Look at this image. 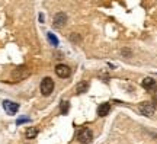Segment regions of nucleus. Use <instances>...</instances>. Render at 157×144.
Listing matches in <instances>:
<instances>
[{
  "mask_svg": "<svg viewBox=\"0 0 157 144\" xmlns=\"http://www.w3.org/2000/svg\"><path fill=\"white\" fill-rule=\"evenodd\" d=\"M52 90H54V80L51 77L42 79V82H41V93L44 96H50Z\"/></svg>",
  "mask_w": 157,
  "mask_h": 144,
  "instance_id": "f257e3e1",
  "label": "nucleus"
},
{
  "mask_svg": "<svg viewBox=\"0 0 157 144\" xmlns=\"http://www.w3.org/2000/svg\"><path fill=\"white\" fill-rule=\"evenodd\" d=\"M138 109H140V112L143 114V115L151 116L153 114H154L156 106H154V103H153V102H141L140 106H138Z\"/></svg>",
  "mask_w": 157,
  "mask_h": 144,
  "instance_id": "f03ea898",
  "label": "nucleus"
},
{
  "mask_svg": "<svg viewBox=\"0 0 157 144\" xmlns=\"http://www.w3.org/2000/svg\"><path fill=\"white\" fill-rule=\"evenodd\" d=\"M92 138H93V134H92V131H90L89 128H83V130H80V133H78V135H77V140L80 141V143H83V144L90 143Z\"/></svg>",
  "mask_w": 157,
  "mask_h": 144,
  "instance_id": "7ed1b4c3",
  "label": "nucleus"
},
{
  "mask_svg": "<svg viewBox=\"0 0 157 144\" xmlns=\"http://www.w3.org/2000/svg\"><path fill=\"white\" fill-rule=\"evenodd\" d=\"M70 73H71V70H70V67L66 66V64H58V66L56 67V74L58 77L66 79L70 76Z\"/></svg>",
  "mask_w": 157,
  "mask_h": 144,
  "instance_id": "20e7f679",
  "label": "nucleus"
},
{
  "mask_svg": "<svg viewBox=\"0 0 157 144\" xmlns=\"http://www.w3.org/2000/svg\"><path fill=\"white\" fill-rule=\"evenodd\" d=\"M143 88L146 89L147 92H150V93H153V92H156V89H157V83H156V80L151 77H146L144 80H143Z\"/></svg>",
  "mask_w": 157,
  "mask_h": 144,
  "instance_id": "39448f33",
  "label": "nucleus"
},
{
  "mask_svg": "<svg viewBox=\"0 0 157 144\" xmlns=\"http://www.w3.org/2000/svg\"><path fill=\"white\" fill-rule=\"evenodd\" d=\"M3 108H5V111L9 114V115H15L19 109V105L15 103V102H12V100H5L3 102Z\"/></svg>",
  "mask_w": 157,
  "mask_h": 144,
  "instance_id": "423d86ee",
  "label": "nucleus"
},
{
  "mask_svg": "<svg viewBox=\"0 0 157 144\" xmlns=\"http://www.w3.org/2000/svg\"><path fill=\"white\" fill-rule=\"evenodd\" d=\"M66 22H67L66 13L60 12V13H57L56 16H54V26H56V28H63V26L66 25Z\"/></svg>",
  "mask_w": 157,
  "mask_h": 144,
  "instance_id": "0eeeda50",
  "label": "nucleus"
},
{
  "mask_svg": "<svg viewBox=\"0 0 157 144\" xmlns=\"http://www.w3.org/2000/svg\"><path fill=\"white\" fill-rule=\"evenodd\" d=\"M28 74H29V70L26 67H19V68H16V70L13 72V79H15L16 82H19V80H22V79L26 77Z\"/></svg>",
  "mask_w": 157,
  "mask_h": 144,
  "instance_id": "6e6552de",
  "label": "nucleus"
},
{
  "mask_svg": "<svg viewBox=\"0 0 157 144\" xmlns=\"http://www.w3.org/2000/svg\"><path fill=\"white\" fill-rule=\"evenodd\" d=\"M111 111V105L109 103H101V106L98 108V115L99 116H106Z\"/></svg>",
  "mask_w": 157,
  "mask_h": 144,
  "instance_id": "1a4fd4ad",
  "label": "nucleus"
},
{
  "mask_svg": "<svg viewBox=\"0 0 157 144\" xmlns=\"http://www.w3.org/2000/svg\"><path fill=\"white\" fill-rule=\"evenodd\" d=\"M25 135H26V138H35V137L38 135V128H35V127H29L28 130H26V133H25Z\"/></svg>",
  "mask_w": 157,
  "mask_h": 144,
  "instance_id": "9d476101",
  "label": "nucleus"
},
{
  "mask_svg": "<svg viewBox=\"0 0 157 144\" xmlns=\"http://www.w3.org/2000/svg\"><path fill=\"white\" fill-rule=\"evenodd\" d=\"M87 88H89V83H87V82H80V83L77 84V88H76V92H77V93H84V92L87 90Z\"/></svg>",
  "mask_w": 157,
  "mask_h": 144,
  "instance_id": "9b49d317",
  "label": "nucleus"
},
{
  "mask_svg": "<svg viewBox=\"0 0 157 144\" xmlns=\"http://www.w3.org/2000/svg\"><path fill=\"white\" fill-rule=\"evenodd\" d=\"M68 108H70V105H68L67 100H63L61 102V106H60V111H61V114L64 115V114H67L68 112Z\"/></svg>",
  "mask_w": 157,
  "mask_h": 144,
  "instance_id": "f8f14e48",
  "label": "nucleus"
},
{
  "mask_svg": "<svg viewBox=\"0 0 157 144\" xmlns=\"http://www.w3.org/2000/svg\"><path fill=\"white\" fill-rule=\"evenodd\" d=\"M48 41H50V42L54 45V47H56V45H58V39H57V37L54 35V33L48 32Z\"/></svg>",
  "mask_w": 157,
  "mask_h": 144,
  "instance_id": "ddd939ff",
  "label": "nucleus"
},
{
  "mask_svg": "<svg viewBox=\"0 0 157 144\" xmlns=\"http://www.w3.org/2000/svg\"><path fill=\"white\" fill-rule=\"evenodd\" d=\"M26 121H29L28 118H22V119H17V124H22V122H26Z\"/></svg>",
  "mask_w": 157,
  "mask_h": 144,
  "instance_id": "4468645a",
  "label": "nucleus"
}]
</instances>
